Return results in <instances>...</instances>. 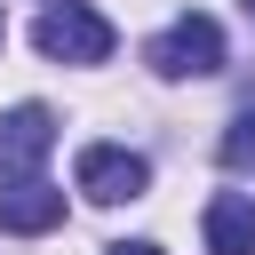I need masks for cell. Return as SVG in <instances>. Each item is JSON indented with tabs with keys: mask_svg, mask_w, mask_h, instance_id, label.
<instances>
[{
	"mask_svg": "<svg viewBox=\"0 0 255 255\" xmlns=\"http://www.w3.org/2000/svg\"><path fill=\"white\" fill-rule=\"evenodd\" d=\"M143 64H151L159 80H207V72H223V24L191 8V16H175L167 32L143 40Z\"/></svg>",
	"mask_w": 255,
	"mask_h": 255,
	"instance_id": "1",
	"label": "cell"
},
{
	"mask_svg": "<svg viewBox=\"0 0 255 255\" xmlns=\"http://www.w3.org/2000/svg\"><path fill=\"white\" fill-rule=\"evenodd\" d=\"M32 48H40L48 64H104V56L120 48V32H112V16L64 0V8H48V16L32 24Z\"/></svg>",
	"mask_w": 255,
	"mask_h": 255,
	"instance_id": "2",
	"label": "cell"
},
{
	"mask_svg": "<svg viewBox=\"0 0 255 255\" xmlns=\"http://www.w3.org/2000/svg\"><path fill=\"white\" fill-rule=\"evenodd\" d=\"M72 183H80L96 207H120V199H143L151 159H143V151H128V143H88V151L72 159Z\"/></svg>",
	"mask_w": 255,
	"mask_h": 255,
	"instance_id": "3",
	"label": "cell"
},
{
	"mask_svg": "<svg viewBox=\"0 0 255 255\" xmlns=\"http://www.w3.org/2000/svg\"><path fill=\"white\" fill-rule=\"evenodd\" d=\"M64 223V191L32 167V175H0V231H24V239H40V231H56Z\"/></svg>",
	"mask_w": 255,
	"mask_h": 255,
	"instance_id": "4",
	"label": "cell"
},
{
	"mask_svg": "<svg viewBox=\"0 0 255 255\" xmlns=\"http://www.w3.org/2000/svg\"><path fill=\"white\" fill-rule=\"evenodd\" d=\"M48 151H56V112H48V104L0 112V175H32Z\"/></svg>",
	"mask_w": 255,
	"mask_h": 255,
	"instance_id": "5",
	"label": "cell"
},
{
	"mask_svg": "<svg viewBox=\"0 0 255 255\" xmlns=\"http://www.w3.org/2000/svg\"><path fill=\"white\" fill-rule=\"evenodd\" d=\"M207 255H255V199L247 191L207 199Z\"/></svg>",
	"mask_w": 255,
	"mask_h": 255,
	"instance_id": "6",
	"label": "cell"
},
{
	"mask_svg": "<svg viewBox=\"0 0 255 255\" xmlns=\"http://www.w3.org/2000/svg\"><path fill=\"white\" fill-rule=\"evenodd\" d=\"M215 159H223V167H255V112H239V120L223 128V143H215Z\"/></svg>",
	"mask_w": 255,
	"mask_h": 255,
	"instance_id": "7",
	"label": "cell"
},
{
	"mask_svg": "<svg viewBox=\"0 0 255 255\" xmlns=\"http://www.w3.org/2000/svg\"><path fill=\"white\" fill-rule=\"evenodd\" d=\"M104 255H159L151 239H120V247H104Z\"/></svg>",
	"mask_w": 255,
	"mask_h": 255,
	"instance_id": "8",
	"label": "cell"
},
{
	"mask_svg": "<svg viewBox=\"0 0 255 255\" xmlns=\"http://www.w3.org/2000/svg\"><path fill=\"white\" fill-rule=\"evenodd\" d=\"M247 8H255V0H247Z\"/></svg>",
	"mask_w": 255,
	"mask_h": 255,
	"instance_id": "9",
	"label": "cell"
},
{
	"mask_svg": "<svg viewBox=\"0 0 255 255\" xmlns=\"http://www.w3.org/2000/svg\"><path fill=\"white\" fill-rule=\"evenodd\" d=\"M0 32H8V24H0Z\"/></svg>",
	"mask_w": 255,
	"mask_h": 255,
	"instance_id": "10",
	"label": "cell"
}]
</instances>
